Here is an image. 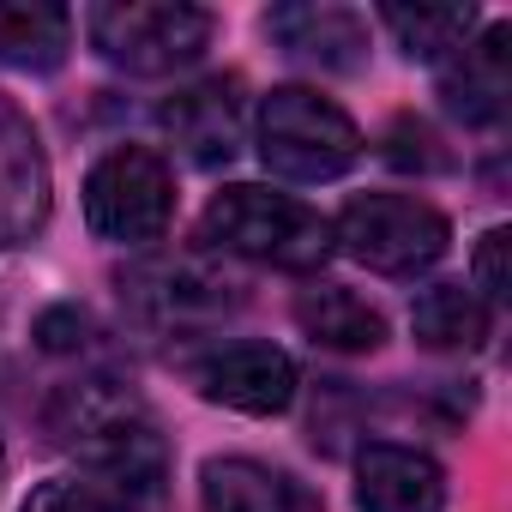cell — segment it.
I'll return each instance as SVG.
<instances>
[{"mask_svg": "<svg viewBox=\"0 0 512 512\" xmlns=\"http://www.w3.org/2000/svg\"><path fill=\"white\" fill-rule=\"evenodd\" d=\"M43 428L61 452L85 464V476L109 482L115 494H151L169 470V446L157 434V416L145 410L139 392L121 380H73L49 398Z\"/></svg>", "mask_w": 512, "mask_h": 512, "instance_id": "1", "label": "cell"}, {"mask_svg": "<svg viewBox=\"0 0 512 512\" xmlns=\"http://www.w3.org/2000/svg\"><path fill=\"white\" fill-rule=\"evenodd\" d=\"M199 235L217 253H235V260L253 266H272V272H320L332 260V217H320L308 199L296 193H272V187H253L235 181L223 193H211Z\"/></svg>", "mask_w": 512, "mask_h": 512, "instance_id": "2", "label": "cell"}, {"mask_svg": "<svg viewBox=\"0 0 512 512\" xmlns=\"http://www.w3.org/2000/svg\"><path fill=\"white\" fill-rule=\"evenodd\" d=\"M253 139H260V163L284 181H338L362 157V127L308 85L266 91L253 115Z\"/></svg>", "mask_w": 512, "mask_h": 512, "instance_id": "3", "label": "cell"}, {"mask_svg": "<svg viewBox=\"0 0 512 512\" xmlns=\"http://www.w3.org/2000/svg\"><path fill=\"white\" fill-rule=\"evenodd\" d=\"M211 31L217 19L205 7H187V0H109V7L85 13L91 49L133 79H163L193 67L211 49Z\"/></svg>", "mask_w": 512, "mask_h": 512, "instance_id": "4", "label": "cell"}, {"mask_svg": "<svg viewBox=\"0 0 512 512\" xmlns=\"http://www.w3.org/2000/svg\"><path fill=\"white\" fill-rule=\"evenodd\" d=\"M332 247L380 278H416L452 247V223L416 193H356L332 223Z\"/></svg>", "mask_w": 512, "mask_h": 512, "instance_id": "5", "label": "cell"}, {"mask_svg": "<svg viewBox=\"0 0 512 512\" xmlns=\"http://www.w3.org/2000/svg\"><path fill=\"white\" fill-rule=\"evenodd\" d=\"M85 223L115 247L163 241L175 223V169L151 145H115L85 175Z\"/></svg>", "mask_w": 512, "mask_h": 512, "instance_id": "6", "label": "cell"}, {"mask_svg": "<svg viewBox=\"0 0 512 512\" xmlns=\"http://www.w3.org/2000/svg\"><path fill=\"white\" fill-rule=\"evenodd\" d=\"M121 302L133 308L139 326L181 338V332H211L241 308V284L205 266L199 253H151L133 272H121Z\"/></svg>", "mask_w": 512, "mask_h": 512, "instance_id": "7", "label": "cell"}, {"mask_svg": "<svg viewBox=\"0 0 512 512\" xmlns=\"http://www.w3.org/2000/svg\"><path fill=\"white\" fill-rule=\"evenodd\" d=\"M49 211H55V175H49L43 133L0 91V247L37 241L49 229Z\"/></svg>", "mask_w": 512, "mask_h": 512, "instance_id": "8", "label": "cell"}, {"mask_svg": "<svg viewBox=\"0 0 512 512\" xmlns=\"http://www.w3.org/2000/svg\"><path fill=\"white\" fill-rule=\"evenodd\" d=\"M199 392L235 416H284L296 404V362L278 344H223L199 362Z\"/></svg>", "mask_w": 512, "mask_h": 512, "instance_id": "9", "label": "cell"}, {"mask_svg": "<svg viewBox=\"0 0 512 512\" xmlns=\"http://www.w3.org/2000/svg\"><path fill=\"white\" fill-rule=\"evenodd\" d=\"M157 127L169 133V145L199 163V169H217L241 151V127H247V109H241V85L235 79H199V85H181L175 97H163L157 109Z\"/></svg>", "mask_w": 512, "mask_h": 512, "instance_id": "10", "label": "cell"}, {"mask_svg": "<svg viewBox=\"0 0 512 512\" xmlns=\"http://www.w3.org/2000/svg\"><path fill=\"white\" fill-rule=\"evenodd\" d=\"M266 37L296 61V67H314V73H362L368 67V19L350 13V7H272L266 13Z\"/></svg>", "mask_w": 512, "mask_h": 512, "instance_id": "11", "label": "cell"}, {"mask_svg": "<svg viewBox=\"0 0 512 512\" xmlns=\"http://www.w3.org/2000/svg\"><path fill=\"white\" fill-rule=\"evenodd\" d=\"M440 97L464 127H500L512 109V25H488L440 61Z\"/></svg>", "mask_w": 512, "mask_h": 512, "instance_id": "12", "label": "cell"}, {"mask_svg": "<svg viewBox=\"0 0 512 512\" xmlns=\"http://www.w3.org/2000/svg\"><path fill=\"white\" fill-rule=\"evenodd\" d=\"M356 506L362 512H440L446 506V470L422 446L368 440L356 452Z\"/></svg>", "mask_w": 512, "mask_h": 512, "instance_id": "13", "label": "cell"}, {"mask_svg": "<svg viewBox=\"0 0 512 512\" xmlns=\"http://www.w3.org/2000/svg\"><path fill=\"white\" fill-rule=\"evenodd\" d=\"M199 506L205 512H320V500L260 458H205L199 464Z\"/></svg>", "mask_w": 512, "mask_h": 512, "instance_id": "14", "label": "cell"}, {"mask_svg": "<svg viewBox=\"0 0 512 512\" xmlns=\"http://www.w3.org/2000/svg\"><path fill=\"white\" fill-rule=\"evenodd\" d=\"M296 326L320 350H338V356H374L386 344V314L344 284H308L296 296Z\"/></svg>", "mask_w": 512, "mask_h": 512, "instance_id": "15", "label": "cell"}, {"mask_svg": "<svg viewBox=\"0 0 512 512\" xmlns=\"http://www.w3.org/2000/svg\"><path fill=\"white\" fill-rule=\"evenodd\" d=\"M73 49V13L55 0H0V67L55 73Z\"/></svg>", "mask_w": 512, "mask_h": 512, "instance_id": "16", "label": "cell"}, {"mask_svg": "<svg viewBox=\"0 0 512 512\" xmlns=\"http://www.w3.org/2000/svg\"><path fill=\"white\" fill-rule=\"evenodd\" d=\"M410 332H416L422 350H440V356H452V350H482V338H488V308H482L476 290H464V284H434V290L416 296Z\"/></svg>", "mask_w": 512, "mask_h": 512, "instance_id": "17", "label": "cell"}, {"mask_svg": "<svg viewBox=\"0 0 512 512\" xmlns=\"http://www.w3.org/2000/svg\"><path fill=\"white\" fill-rule=\"evenodd\" d=\"M380 25L398 37L410 61H452L476 37V7H380Z\"/></svg>", "mask_w": 512, "mask_h": 512, "instance_id": "18", "label": "cell"}, {"mask_svg": "<svg viewBox=\"0 0 512 512\" xmlns=\"http://www.w3.org/2000/svg\"><path fill=\"white\" fill-rule=\"evenodd\" d=\"M19 512H133V506H127V494H115L97 476H49L25 494Z\"/></svg>", "mask_w": 512, "mask_h": 512, "instance_id": "19", "label": "cell"}, {"mask_svg": "<svg viewBox=\"0 0 512 512\" xmlns=\"http://www.w3.org/2000/svg\"><path fill=\"white\" fill-rule=\"evenodd\" d=\"M506 253H512V235L506 229H488L476 241V260H470V290L482 308H500L512 296V278H506Z\"/></svg>", "mask_w": 512, "mask_h": 512, "instance_id": "20", "label": "cell"}, {"mask_svg": "<svg viewBox=\"0 0 512 512\" xmlns=\"http://www.w3.org/2000/svg\"><path fill=\"white\" fill-rule=\"evenodd\" d=\"M434 145H440V139H434L422 121L404 115V121L392 127V151H386V157H392L398 169H446V151H434Z\"/></svg>", "mask_w": 512, "mask_h": 512, "instance_id": "21", "label": "cell"}, {"mask_svg": "<svg viewBox=\"0 0 512 512\" xmlns=\"http://www.w3.org/2000/svg\"><path fill=\"white\" fill-rule=\"evenodd\" d=\"M37 338H43V350H55V356L85 350V344H91V314H85V308H49L43 326H37Z\"/></svg>", "mask_w": 512, "mask_h": 512, "instance_id": "22", "label": "cell"}, {"mask_svg": "<svg viewBox=\"0 0 512 512\" xmlns=\"http://www.w3.org/2000/svg\"><path fill=\"white\" fill-rule=\"evenodd\" d=\"M0 464H7V446H0Z\"/></svg>", "mask_w": 512, "mask_h": 512, "instance_id": "23", "label": "cell"}]
</instances>
